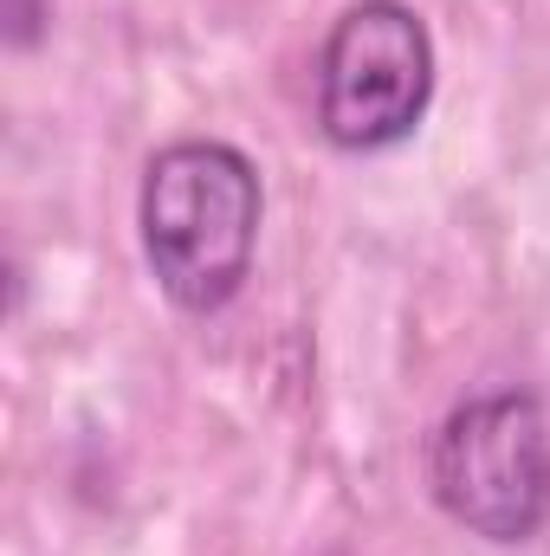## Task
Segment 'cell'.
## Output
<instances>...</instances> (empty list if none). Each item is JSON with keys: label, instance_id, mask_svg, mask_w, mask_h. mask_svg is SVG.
I'll use <instances>...</instances> for the list:
<instances>
[{"label": "cell", "instance_id": "1", "mask_svg": "<svg viewBox=\"0 0 550 556\" xmlns=\"http://www.w3.org/2000/svg\"><path fill=\"white\" fill-rule=\"evenodd\" d=\"M260 214L266 188L260 168L234 142H168L142 168V260L162 285V298L188 317H214L240 298L260 253Z\"/></svg>", "mask_w": 550, "mask_h": 556}, {"label": "cell", "instance_id": "2", "mask_svg": "<svg viewBox=\"0 0 550 556\" xmlns=\"http://www.w3.org/2000/svg\"><path fill=\"white\" fill-rule=\"evenodd\" d=\"M434 505L486 538L532 544L550 525V420L532 389H492L460 402L427 440Z\"/></svg>", "mask_w": 550, "mask_h": 556}, {"label": "cell", "instance_id": "3", "mask_svg": "<svg viewBox=\"0 0 550 556\" xmlns=\"http://www.w3.org/2000/svg\"><path fill=\"white\" fill-rule=\"evenodd\" d=\"M434 98V39L402 0H357L317 52V130L330 149L370 155L421 130Z\"/></svg>", "mask_w": 550, "mask_h": 556}, {"label": "cell", "instance_id": "4", "mask_svg": "<svg viewBox=\"0 0 550 556\" xmlns=\"http://www.w3.org/2000/svg\"><path fill=\"white\" fill-rule=\"evenodd\" d=\"M7 20H13V26H7L13 46H33V39H39V0H7Z\"/></svg>", "mask_w": 550, "mask_h": 556}]
</instances>
